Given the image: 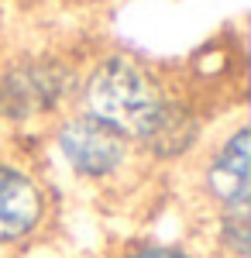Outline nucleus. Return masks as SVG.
<instances>
[{"label":"nucleus","mask_w":251,"mask_h":258,"mask_svg":"<svg viewBox=\"0 0 251 258\" xmlns=\"http://www.w3.org/2000/svg\"><path fill=\"white\" fill-rule=\"evenodd\" d=\"M86 110L90 117L110 127L117 138H155L162 120L169 117L162 97L135 62L110 59L86 83Z\"/></svg>","instance_id":"obj_1"},{"label":"nucleus","mask_w":251,"mask_h":258,"mask_svg":"<svg viewBox=\"0 0 251 258\" xmlns=\"http://www.w3.org/2000/svg\"><path fill=\"white\" fill-rule=\"evenodd\" d=\"M58 145L66 152V159L86 176H103L114 172L124 159V141L117 138L110 127L97 124L93 117L69 120L58 135Z\"/></svg>","instance_id":"obj_2"},{"label":"nucleus","mask_w":251,"mask_h":258,"mask_svg":"<svg viewBox=\"0 0 251 258\" xmlns=\"http://www.w3.org/2000/svg\"><path fill=\"white\" fill-rule=\"evenodd\" d=\"M41 217V193L28 176L0 165V241L24 238Z\"/></svg>","instance_id":"obj_3"},{"label":"nucleus","mask_w":251,"mask_h":258,"mask_svg":"<svg viewBox=\"0 0 251 258\" xmlns=\"http://www.w3.org/2000/svg\"><path fill=\"white\" fill-rule=\"evenodd\" d=\"M210 189L234 210H244L248 200V131H237L210 165Z\"/></svg>","instance_id":"obj_4"},{"label":"nucleus","mask_w":251,"mask_h":258,"mask_svg":"<svg viewBox=\"0 0 251 258\" xmlns=\"http://www.w3.org/2000/svg\"><path fill=\"white\" fill-rule=\"evenodd\" d=\"M128 258H186L182 251H172V248H141V251H135V255Z\"/></svg>","instance_id":"obj_5"}]
</instances>
